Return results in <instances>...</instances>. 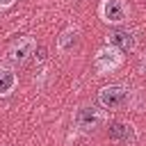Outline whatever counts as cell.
I'll return each instance as SVG.
<instances>
[{"instance_id": "obj_7", "label": "cell", "mask_w": 146, "mask_h": 146, "mask_svg": "<svg viewBox=\"0 0 146 146\" xmlns=\"http://www.w3.org/2000/svg\"><path fill=\"white\" fill-rule=\"evenodd\" d=\"M16 84H18V75H16L14 66L0 64V98L11 96L14 89H16Z\"/></svg>"}, {"instance_id": "obj_1", "label": "cell", "mask_w": 146, "mask_h": 146, "mask_svg": "<svg viewBox=\"0 0 146 146\" xmlns=\"http://www.w3.org/2000/svg\"><path fill=\"white\" fill-rule=\"evenodd\" d=\"M73 123L84 135L96 132L105 123V110L103 107H96V105H80L75 110V114H73Z\"/></svg>"}, {"instance_id": "obj_4", "label": "cell", "mask_w": 146, "mask_h": 146, "mask_svg": "<svg viewBox=\"0 0 146 146\" xmlns=\"http://www.w3.org/2000/svg\"><path fill=\"white\" fill-rule=\"evenodd\" d=\"M98 16L107 25H123L130 16V7L125 0H100Z\"/></svg>"}, {"instance_id": "obj_3", "label": "cell", "mask_w": 146, "mask_h": 146, "mask_svg": "<svg viewBox=\"0 0 146 146\" xmlns=\"http://www.w3.org/2000/svg\"><path fill=\"white\" fill-rule=\"evenodd\" d=\"M123 62H125L123 52L116 50V48H112V46H107V43H105L103 48H98L96 55H94V68H96L98 75L116 73V71L123 66Z\"/></svg>"}, {"instance_id": "obj_5", "label": "cell", "mask_w": 146, "mask_h": 146, "mask_svg": "<svg viewBox=\"0 0 146 146\" xmlns=\"http://www.w3.org/2000/svg\"><path fill=\"white\" fill-rule=\"evenodd\" d=\"M36 52V39L34 36H30V34H25V36H18L11 46H9V50H7V59L11 62V64H25L32 55Z\"/></svg>"}, {"instance_id": "obj_8", "label": "cell", "mask_w": 146, "mask_h": 146, "mask_svg": "<svg viewBox=\"0 0 146 146\" xmlns=\"http://www.w3.org/2000/svg\"><path fill=\"white\" fill-rule=\"evenodd\" d=\"M78 39H80V30H78L75 25H68V27L62 30L59 36H57V52H59V55L71 52V50L78 46Z\"/></svg>"}, {"instance_id": "obj_10", "label": "cell", "mask_w": 146, "mask_h": 146, "mask_svg": "<svg viewBox=\"0 0 146 146\" xmlns=\"http://www.w3.org/2000/svg\"><path fill=\"white\" fill-rule=\"evenodd\" d=\"M16 5V0H0V11H7Z\"/></svg>"}, {"instance_id": "obj_6", "label": "cell", "mask_w": 146, "mask_h": 146, "mask_svg": "<svg viewBox=\"0 0 146 146\" xmlns=\"http://www.w3.org/2000/svg\"><path fill=\"white\" fill-rule=\"evenodd\" d=\"M105 43L116 48V50H121V52H132L137 48V34L132 30H128V27H116V30L107 32Z\"/></svg>"}, {"instance_id": "obj_11", "label": "cell", "mask_w": 146, "mask_h": 146, "mask_svg": "<svg viewBox=\"0 0 146 146\" xmlns=\"http://www.w3.org/2000/svg\"><path fill=\"white\" fill-rule=\"evenodd\" d=\"M139 68H141V73H146V50H144V55L139 59Z\"/></svg>"}, {"instance_id": "obj_2", "label": "cell", "mask_w": 146, "mask_h": 146, "mask_svg": "<svg viewBox=\"0 0 146 146\" xmlns=\"http://www.w3.org/2000/svg\"><path fill=\"white\" fill-rule=\"evenodd\" d=\"M132 91L125 84H107L98 91V105L103 110H123L130 105Z\"/></svg>"}, {"instance_id": "obj_9", "label": "cell", "mask_w": 146, "mask_h": 146, "mask_svg": "<svg viewBox=\"0 0 146 146\" xmlns=\"http://www.w3.org/2000/svg\"><path fill=\"white\" fill-rule=\"evenodd\" d=\"M110 137L114 141H121V144H132L135 141L132 125H128V123H112L110 125Z\"/></svg>"}]
</instances>
